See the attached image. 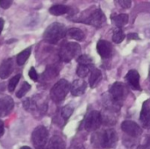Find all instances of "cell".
Returning <instances> with one entry per match:
<instances>
[{"mask_svg":"<svg viewBox=\"0 0 150 149\" xmlns=\"http://www.w3.org/2000/svg\"><path fill=\"white\" fill-rule=\"evenodd\" d=\"M126 38V35L124 33V32L121 29H117L116 31H114L113 35H112V41L114 43H121Z\"/></svg>","mask_w":150,"mask_h":149,"instance_id":"cell-23","label":"cell"},{"mask_svg":"<svg viewBox=\"0 0 150 149\" xmlns=\"http://www.w3.org/2000/svg\"><path fill=\"white\" fill-rule=\"evenodd\" d=\"M4 21L2 18H0V34L3 31V28H4Z\"/></svg>","mask_w":150,"mask_h":149,"instance_id":"cell-35","label":"cell"},{"mask_svg":"<svg viewBox=\"0 0 150 149\" xmlns=\"http://www.w3.org/2000/svg\"><path fill=\"white\" fill-rule=\"evenodd\" d=\"M126 79L131 88H133L134 90H141L140 75L137 70H135V69L129 70L126 76Z\"/></svg>","mask_w":150,"mask_h":149,"instance_id":"cell-14","label":"cell"},{"mask_svg":"<svg viewBox=\"0 0 150 149\" xmlns=\"http://www.w3.org/2000/svg\"><path fill=\"white\" fill-rule=\"evenodd\" d=\"M127 39L128 40H139V35L137 33H129L127 35Z\"/></svg>","mask_w":150,"mask_h":149,"instance_id":"cell-32","label":"cell"},{"mask_svg":"<svg viewBox=\"0 0 150 149\" xmlns=\"http://www.w3.org/2000/svg\"><path fill=\"white\" fill-rule=\"evenodd\" d=\"M102 79V73L98 68H92L89 78V83L91 88H95Z\"/></svg>","mask_w":150,"mask_h":149,"instance_id":"cell-17","label":"cell"},{"mask_svg":"<svg viewBox=\"0 0 150 149\" xmlns=\"http://www.w3.org/2000/svg\"><path fill=\"white\" fill-rule=\"evenodd\" d=\"M31 54V48L28 47L25 50H23L22 52H20L18 55H17V63L19 66H22L25 63V61H27V59L29 58Z\"/></svg>","mask_w":150,"mask_h":149,"instance_id":"cell-21","label":"cell"},{"mask_svg":"<svg viewBox=\"0 0 150 149\" xmlns=\"http://www.w3.org/2000/svg\"><path fill=\"white\" fill-rule=\"evenodd\" d=\"M36 149H47V148H46V147L44 146V147H40V148H36Z\"/></svg>","mask_w":150,"mask_h":149,"instance_id":"cell-36","label":"cell"},{"mask_svg":"<svg viewBox=\"0 0 150 149\" xmlns=\"http://www.w3.org/2000/svg\"><path fill=\"white\" fill-rule=\"evenodd\" d=\"M70 11V8L67 5H63V4H56V5H53L50 9H49V12L54 16H61L63 14L68 13Z\"/></svg>","mask_w":150,"mask_h":149,"instance_id":"cell-19","label":"cell"},{"mask_svg":"<svg viewBox=\"0 0 150 149\" xmlns=\"http://www.w3.org/2000/svg\"><path fill=\"white\" fill-rule=\"evenodd\" d=\"M70 85L69 82L65 79H61L59 80L51 89L50 90V97L51 99L55 102V103H60L62 102L68 93L69 92Z\"/></svg>","mask_w":150,"mask_h":149,"instance_id":"cell-4","label":"cell"},{"mask_svg":"<svg viewBox=\"0 0 150 149\" xmlns=\"http://www.w3.org/2000/svg\"><path fill=\"white\" fill-rule=\"evenodd\" d=\"M103 122L102 116L99 112L92 111L88 113L84 119V128L87 132L97 131Z\"/></svg>","mask_w":150,"mask_h":149,"instance_id":"cell-5","label":"cell"},{"mask_svg":"<svg viewBox=\"0 0 150 149\" xmlns=\"http://www.w3.org/2000/svg\"><path fill=\"white\" fill-rule=\"evenodd\" d=\"M47 149H66V143L60 136H53L49 140Z\"/></svg>","mask_w":150,"mask_h":149,"instance_id":"cell-16","label":"cell"},{"mask_svg":"<svg viewBox=\"0 0 150 149\" xmlns=\"http://www.w3.org/2000/svg\"><path fill=\"white\" fill-rule=\"evenodd\" d=\"M81 52V47L76 42H64L59 50V56L62 61L69 62Z\"/></svg>","mask_w":150,"mask_h":149,"instance_id":"cell-3","label":"cell"},{"mask_svg":"<svg viewBox=\"0 0 150 149\" xmlns=\"http://www.w3.org/2000/svg\"><path fill=\"white\" fill-rule=\"evenodd\" d=\"M73 111H74V110H73L72 107H70V106H69V105L64 106V107L62 109V112H61L62 118L65 121H67V120L70 118V116L72 115Z\"/></svg>","mask_w":150,"mask_h":149,"instance_id":"cell-27","label":"cell"},{"mask_svg":"<svg viewBox=\"0 0 150 149\" xmlns=\"http://www.w3.org/2000/svg\"><path fill=\"white\" fill-rule=\"evenodd\" d=\"M105 16L100 9H96L92 12L89 14L88 17L82 19L83 23H86L88 25H91L96 27H101L105 23Z\"/></svg>","mask_w":150,"mask_h":149,"instance_id":"cell-8","label":"cell"},{"mask_svg":"<svg viewBox=\"0 0 150 149\" xmlns=\"http://www.w3.org/2000/svg\"><path fill=\"white\" fill-rule=\"evenodd\" d=\"M121 129L128 137H130L131 140L137 139L142 133V127L137 123L131 121V120H126L122 122Z\"/></svg>","mask_w":150,"mask_h":149,"instance_id":"cell-9","label":"cell"},{"mask_svg":"<svg viewBox=\"0 0 150 149\" xmlns=\"http://www.w3.org/2000/svg\"><path fill=\"white\" fill-rule=\"evenodd\" d=\"M4 123L2 120H0V138L4 135Z\"/></svg>","mask_w":150,"mask_h":149,"instance_id":"cell-33","label":"cell"},{"mask_svg":"<svg viewBox=\"0 0 150 149\" xmlns=\"http://www.w3.org/2000/svg\"><path fill=\"white\" fill-rule=\"evenodd\" d=\"M127 92V90L126 86L122 83H120V82L114 83L109 90L111 97H112L113 103L116 105L121 104V102L126 97Z\"/></svg>","mask_w":150,"mask_h":149,"instance_id":"cell-7","label":"cell"},{"mask_svg":"<svg viewBox=\"0 0 150 149\" xmlns=\"http://www.w3.org/2000/svg\"><path fill=\"white\" fill-rule=\"evenodd\" d=\"M14 107V102L9 96H5L0 98V117H5L9 115Z\"/></svg>","mask_w":150,"mask_h":149,"instance_id":"cell-11","label":"cell"},{"mask_svg":"<svg viewBox=\"0 0 150 149\" xmlns=\"http://www.w3.org/2000/svg\"><path fill=\"white\" fill-rule=\"evenodd\" d=\"M13 70V61L11 58L4 60L0 64V78L6 79Z\"/></svg>","mask_w":150,"mask_h":149,"instance_id":"cell-15","label":"cell"},{"mask_svg":"<svg viewBox=\"0 0 150 149\" xmlns=\"http://www.w3.org/2000/svg\"><path fill=\"white\" fill-rule=\"evenodd\" d=\"M115 2L123 9H129L132 4V0H115Z\"/></svg>","mask_w":150,"mask_h":149,"instance_id":"cell-28","label":"cell"},{"mask_svg":"<svg viewBox=\"0 0 150 149\" xmlns=\"http://www.w3.org/2000/svg\"><path fill=\"white\" fill-rule=\"evenodd\" d=\"M112 20L113 21L114 25L120 28L123 27L124 25H126L128 22V15L126 13H121V14H118L115 16L112 17Z\"/></svg>","mask_w":150,"mask_h":149,"instance_id":"cell-20","label":"cell"},{"mask_svg":"<svg viewBox=\"0 0 150 149\" xmlns=\"http://www.w3.org/2000/svg\"><path fill=\"white\" fill-rule=\"evenodd\" d=\"M30 89H31V85H30L27 82H24L23 84L21 85L20 89H19V90H18V92L16 93L17 97H18V98L23 97L29 91Z\"/></svg>","mask_w":150,"mask_h":149,"instance_id":"cell-24","label":"cell"},{"mask_svg":"<svg viewBox=\"0 0 150 149\" xmlns=\"http://www.w3.org/2000/svg\"><path fill=\"white\" fill-rule=\"evenodd\" d=\"M28 75H29V77H30L33 81H34V82L38 81L39 76H38V74H37V72H36V70H35V68H34L33 67H32V68H30Z\"/></svg>","mask_w":150,"mask_h":149,"instance_id":"cell-29","label":"cell"},{"mask_svg":"<svg viewBox=\"0 0 150 149\" xmlns=\"http://www.w3.org/2000/svg\"><path fill=\"white\" fill-rule=\"evenodd\" d=\"M138 149H150V135L147 136L142 145L139 146Z\"/></svg>","mask_w":150,"mask_h":149,"instance_id":"cell-30","label":"cell"},{"mask_svg":"<svg viewBox=\"0 0 150 149\" xmlns=\"http://www.w3.org/2000/svg\"><path fill=\"white\" fill-rule=\"evenodd\" d=\"M140 119L143 127L150 129V99L144 102L142 105Z\"/></svg>","mask_w":150,"mask_h":149,"instance_id":"cell-13","label":"cell"},{"mask_svg":"<svg viewBox=\"0 0 150 149\" xmlns=\"http://www.w3.org/2000/svg\"><path fill=\"white\" fill-rule=\"evenodd\" d=\"M20 149H32V148H30L29 147H22Z\"/></svg>","mask_w":150,"mask_h":149,"instance_id":"cell-37","label":"cell"},{"mask_svg":"<svg viewBox=\"0 0 150 149\" xmlns=\"http://www.w3.org/2000/svg\"><path fill=\"white\" fill-rule=\"evenodd\" d=\"M13 0H0V6L3 9H8L11 4H12Z\"/></svg>","mask_w":150,"mask_h":149,"instance_id":"cell-31","label":"cell"},{"mask_svg":"<svg viewBox=\"0 0 150 149\" xmlns=\"http://www.w3.org/2000/svg\"><path fill=\"white\" fill-rule=\"evenodd\" d=\"M48 141V132L43 126H37L32 133V142L36 148L46 146Z\"/></svg>","mask_w":150,"mask_h":149,"instance_id":"cell-6","label":"cell"},{"mask_svg":"<svg viewBox=\"0 0 150 149\" xmlns=\"http://www.w3.org/2000/svg\"><path fill=\"white\" fill-rule=\"evenodd\" d=\"M92 141L96 146H99L102 148L112 149L117 146L119 137L115 130L107 129L102 133H96L92 137Z\"/></svg>","mask_w":150,"mask_h":149,"instance_id":"cell-1","label":"cell"},{"mask_svg":"<svg viewBox=\"0 0 150 149\" xmlns=\"http://www.w3.org/2000/svg\"><path fill=\"white\" fill-rule=\"evenodd\" d=\"M66 35H68L69 38L76 40H78V41L83 40L85 37L84 32L81 29L76 28V27H72V28H69V30H67Z\"/></svg>","mask_w":150,"mask_h":149,"instance_id":"cell-18","label":"cell"},{"mask_svg":"<svg viewBox=\"0 0 150 149\" xmlns=\"http://www.w3.org/2000/svg\"><path fill=\"white\" fill-rule=\"evenodd\" d=\"M149 80H150V69H149Z\"/></svg>","mask_w":150,"mask_h":149,"instance_id":"cell-38","label":"cell"},{"mask_svg":"<svg viewBox=\"0 0 150 149\" xmlns=\"http://www.w3.org/2000/svg\"><path fill=\"white\" fill-rule=\"evenodd\" d=\"M76 61L79 64H83V65H86V66H90V67L92 66V59L86 54L79 55Z\"/></svg>","mask_w":150,"mask_h":149,"instance_id":"cell-26","label":"cell"},{"mask_svg":"<svg viewBox=\"0 0 150 149\" xmlns=\"http://www.w3.org/2000/svg\"><path fill=\"white\" fill-rule=\"evenodd\" d=\"M97 51L103 59H107L112 54V46L109 41L100 40L97 43Z\"/></svg>","mask_w":150,"mask_h":149,"instance_id":"cell-10","label":"cell"},{"mask_svg":"<svg viewBox=\"0 0 150 149\" xmlns=\"http://www.w3.org/2000/svg\"><path fill=\"white\" fill-rule=\"evenodd\" d=\"M91 67L90 66H86V65H83V64H79L76 69V74L80 78H84L88 76V74L91 72Z\"/></svg>","mask_w":150,"mask_h":149,"instance_id":"cell-22","label":"cell"},{"mask_svg":"<svg viewBox=\"0 0 150 149\" xmlns=\"http://www.w3.org/2000/svg\"><path fill=\"white\" fill-rule=\"evenodd\" d=\"M87 88V83L83 79H76L75 80L72 84L70 85V92L74 97H79L82 96Z\"/></svg>","mask_w":150,"mask_h":149,"instance_id":"cell-12","label":"cell"},{"mask_svg":"<svg viewBox=\"0 0 150 149\" xmlns=\"http://www.w3.org/2000/svg\"><path fill=\"white\" fill-rule=\"evenodd\" d=\"M20 77H21V75L18 74V75L13 76V77L9 81V83H8V90H9L10 92H13V91H14V90H15L17 84H18V82H19Z\"/></svg>","mask_w":150,"mask_h":149,"instance_id":"cell-25","label":"cell"},{"mask_svg":"<svg viewBox=\"0 0 150 149\" xmlns=\"http://www.w3.org/2000/svg\"><path fill=\"white\" fill-rule=\"evenodd\" d=\"M66 32L67 30L62 24L54 22L46 29L43 39L48 43L55 44L66 36Z\"/></svg>","mask_w":150,"mask_h":149,"instance_id":"cell-2","label":"cell"},{"mask_svg":"<svg viewBox=\"0 0 150 149\" xmlns=\"http://www.w3.org/2000/svg\"><path fill=\"white\" fill-rule=\"evenodd\" d=\"M69 149H85V148L81 144H77V145H73Z\"/></svg>","mask_w":150,"mask_h":149,"instance_id":"cell-34","label":"cell"}]
</instances>
